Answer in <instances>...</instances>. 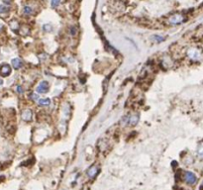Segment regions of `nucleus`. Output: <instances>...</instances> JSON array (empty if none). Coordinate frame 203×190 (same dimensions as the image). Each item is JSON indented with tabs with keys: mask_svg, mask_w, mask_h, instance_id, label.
<instances>
[{
	"mask_svg": "<svg viewBox=\"0 0 203 190\" xmlns=\"http://www.w3.org/2000/svg\"><path fill=\"white\" fill-rule=\"evenodd\" d=\"M183 178H184V181L186 182L187 184H189V185H193V184L196 183V181H197V177L195 176V174L193 172H190V171L185 172Z\"/></svg>",
	"mask_w": 203,
	"mask_h": 190,
	"instance_id": "obj_1",
	"label": "nucleus"
},
{
	"mask_svg": "<svg viewBox=\"0 0 203 190\" xmlns=\"http://www.w3.org/2000/svg\"><path fill=\"white\" fill-rule=\"evenodd\" d=\"M11 66H9L8 64H2L0 66V75L2 77H6L9 76L11 74Z\"/></svg>",
	"mask_w": 203,
	"mask_h": 190,
	"instance_id": "obj_2",
	"label": "nucleus"
},
{
	"mask_svg": "<svg viewBox=\"0 0 203 190\" xmlns=\"http://www.w3.org/2000/svg\"><path fill=\"white\" fill-rule=\"evenodd\" d=\"M49 83L47 81H42L37 87V92L38 93H46L49 91Z\"/></svg>",
	"mask_w": 203,
	"mask_h": 190,
	"instance_id": "obj_3",
	"label": "nucleus"
},
{
	"mask_svg": "<svg viewBox=\"0 0 203 190\" xmlns=\"http://www.w3.org/2000/svg\"><path fill=\"white\" fill-rule=\"evenodd\" d=\"M98 173V168L96 166H91L87 169V175H88L90 178H93V177L96 176V174Z\"/></svg>",
	"mask_w": 203,
	"mask_h": 190,
	"instance_id": "obj_4",
	"label": "nucleus"
},
{
	"mask_svg": "<svg viewBox=\"0 0 203 190\" xmlns=\"http://www.w3.org/2000/svg\"><path fill=\"white\" fill-rule=\"evenodd\" d=\"M11 64H12V66L14 67V69H20L22 67V66H23V64H22V61L20 59H18V57H16V59H12Z\"/></svg>",
	"mask_w": 203,
	"mask_h": 190,
	"instance_id": "obj_5",
	"label": "nucleus"
},
{
	"mask_svg": "<svg viewBox=\"0 0 203 190\" xmlns=\"http://www.w3.org/2000/svg\"><path fill=\"white\" fill-rule=\"evenodd\" d=\"M182 21H183V18H182L180 15H174V16H172V18H170V22H172V24H179V23H181Z\"/></svg>",
	"mask_w": 203,
	"mask_h": 190,
	"instance_id": "obj_6",
	"label": "nucleus"
},
{
	"mask_svg": "<svg viewBox=\"0 0 203 190\" xmlns=\"http://www.w3.org/2000/svg\"><path fill=\"white\" fill-rule=\"evenodd\" d=\"M22 118H23L25 121H30L31 118H32L31 110H25L23 113H22Z\"/></svg>",
	"mask_w": 203,
	"mask_h": 190,
	"instance_id": "obj_7",
	"label": "nucleus"
},
{
	"mask_svg": "<svg viewBox=\"0 0 203 190\" xmlns=\"http://www.w3.org/2000/svg\"><path fill=\"white\" fill-rule=\"evenodd\" d=\"M138 121H139V115H135V116H131L129 117V122H128V124L130 125V126H135Z\"/></svg>",
	"mask_w": 203,
	"mask_h": 190,
	"instance_id": "obj_8",
	"label": "nucleus"
},
{
	"mask_svg": "<svg viewBox=\"0 0 203 190\" xmlns=\"http://www.w3.org/2000/svg\"><path fill=\"white\" fill-rule=\"evenodd\" d=\"M151 40L153 42H155V43H162V42L164 41V39L162 37L159 36V35H153L151 37Z\"/></svg>",
	"mask_w": 203,
	"mask_h": 190,
	"instance_id": "obj_9",
	"label": "nucleus"
},
{
	"mask_svg": "<svg viewBox=\"0 0 203 190\" xmlns=\"http://www.w3.org/2000/svg\"><path fill=\"white\" fill-rule=\"evenodd\" d=\"M38 103H39L40 106H44V107H46V106H49V105H50V103H51V100H50L49 98L39 99Z\"/></svg>",
	"mask_w": 203,
	"mask_h": 190,
	"instance_id": "obj_10",
	"label": "nucleus"
},
{
	"mask_svg": "<svg viewBox=\"0 0 203 190\" xmlns=\"http://www.w3.org/2000/svg\"><path fill=\"white\" fill-rule=\"evenodd\" d=\"M9 11V7L6 5H0V13H7Z\"/></svg>",
	"mask_w": 203,
	"mask_h": 190,
	"instance_id": "obj_11",
	"label": "nucleus"
},
{
	"mask_svg": "<svg viewBox=\"0 0 203 190\" xmlns=\"http://www.w3.org/2000/svg\"><path fill=\"white\" fill-rule=\"evenodd\" d=\"M61 3V0H52V8H56Z\"/></svg>",
	"mask_w": 203,
	"mask_h": 190,
	"instance_id": "obj_12",
	"label": "nucleus"
},
{
	"mask_svg": "<svg viewBox=\"0 0 203 190\" xmlns=\"http://www.w3.org/2000/svg\"><path fill=\"white\" fill-rule=\"evenodd\" d=\"M34 162H35L34 159H32L31 161H30V159H28V161H27L26 162H23V163H22L21 166H32V164H34Z\"/></svg>",
	"mask_w": 203,
	"mask_h": 190,
	"instance_id": "obj_13",
	"label": "nucleus"
},
{
	"mask_svg": "<svg viewBox=\"0 0 203 190\" xmlns=\"http://www.w3.org/2000/svg\"><path fill=\"white\" fill-rule=\"evenodd\" d=\"M32 11H33V10H32L31 7H29V6H25L24 7V12L26 14H31Z\"/></svg>",
	"mask_w": 203,
	"mask_h": 190,
	"instance_id": "obj_14",
	"label": "nucleus"
},
{
	"mask_svg": "<svg viewBox=\"0 0 203 190\" xmlns=\"http://www.w3.org/2000/svg\"><path fill=\"white\" fill-rule=\"evenodd\" d=\"M43 29L45 30L46 32H50L52 30V26L50 24H47V25H44V27H43Z\"/></svg>",
	"mask_w": 203,
	"mask_h": 190,
	"instance_id": "obj_15",
	"label": "nucleus"
},
{
	"mask_svg": "<svg viewBox=\"0 0 203 190\" xmlns=\"http://www.w3.org/2000/svg\"><path fill=\"white\" fill-rule=\"evenodd\" d=\"M31 96V98L33 99V100H36V101H38V99H39V95H37V94H31L30 95Z\"/></svg>",
	"mask_w": 203,
	"mask_h": 190,
	"instance_id": "obj_16",
	"label": "nucleus"
},
{
	"mask_svg": "<svg viewBox=\"0 0 203 190\" xmlns=\"http://www.w3.org/2000/svg\"><path fill=\"white\" fill-rule=\"evenodd\" d=\"M17 91H18L19 93H23V88H22L21 86H18L17 87Z\"/></svg>",
	"mask_w": 203,
	"mask_h": 190,
	"instance_id": "obj_17",
	"label": "nucleus"
},
{
	"mask_svg": "<svg viewBox=\"0 0 203 190\" xmlns=\"http://www.w3.org/2000/svg\"><path fill=\"white\" fill-rule=\"evenodd\" d=\"M71 35H74L76 34V28H74V27H71Z\"/></svg>",
	"mask_w": 203,
	"mask_h": 190,
	"instance_id": "obj_18",
	"label": "nucleus"
},
{
	"mask_svg": "<svg viewBox=\"0 0 203 190\" xmlns=\"http://www.w3.org/2000/svg\"><path fill=\"white\" fill-rule=\"evenodd\" d=\"M5 179V177L4 176H0V182H2Z\"/></svg>",
	"mask_w": 203,
	"mask_h": 190,
	"instance_id": "obj_19",
	"label": "nucleus"
},
{
	"mask_svg": "<svg viewBox=\"0 0 203 190\" xmlns=\"http://www.w3.org/2000/svg\"><path fill=\"white\" fill-rule=\"evenodd\" d=\"M2 84H3V80H2V79H0V85H2Z\"/></svg>",
	"mask_w": 203,
	"mask_h": 190,
	"instance_id": "obj_20",
	"label": "nucleus"
},
{
	"mask_svg": "<svg viewBox=\"0 0 203 190\" xmlns=\"http://www.w3.org/2000/svg\"><path fill=\"white\" fill-rule=\"evenodd\" d=\"M200 190H203V183H202V185H201V187H200Z\"/></svg>",
	"mask_w": 203,
	"mask_h": 190,
	"instance_id": "obj_21",
	"label": "nucleus"
}]
</instances>
